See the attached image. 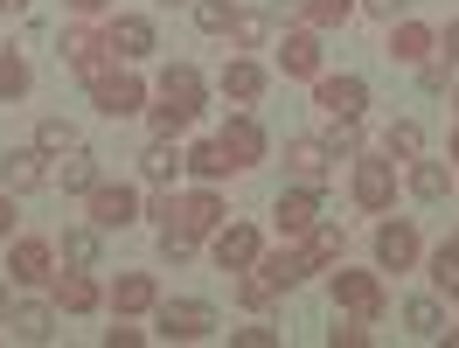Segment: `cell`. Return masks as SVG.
I'll return each mask as SVG.
<instances>
[{
  "instance_id": "1",
  "label": "cell",
  "mask_w": 459,
  "mask_h": 348,
  "mask_svg": "<svg viewBox=\"0 0 459 348\" xmlns=\"http://www.w3.org/2000/svg\"><path fill=\"white\" fill-rule=\"evenodd\" d=\"M195 112H202V70L195 63H168L160 70V105H153V133H188L195 126Z\"/></svg>"
},
{
  "instance_id": "2",
  "label": "cell",
  "mask_w": 459,
  "mask_h": 348,
  "mask_svg": "<svg viewBox=\"0 0 459 348\" xmlns=\"http://www.w3.org/2000/svg\"><path fill=\"white\" fill-rule=\"evenodd\" d=\"M153 327H160V342H209L216 307L209 300H153Z\"/></svg>"
},
{
  "instance_id": "3",
  "label": "cell",
  "mask_w": 459,
  "mask_h": 348,
  "mask_svg": "<svg viewBox=\"0 0 459 348\" xmlns=\"http://www.w3.org/2000/svg\"><path fill=\"white\" fill-rule=\"evenodd\" d=\"M334 307L355 320H383V307H390V292H383V279L376 272H334Z\"/></svg>"
},
{
  "instance_id": "4",
  "label": "cell",
  "mask_w": 459,
  "mask_h": 348,
  "mask_svg": "<svg viewBox=\"0 0 459 348\" xmlns=\"http://www.w3.org/2000/svg\"><path fill=\"white\" fill-rule=\"evenodd\" d=\"M355 203L383 216V209L397 203V161H376V153H355Z\"/></svg>"
},
{
  "instance_id": "5",
  "label": "cell",
  "mask_w": 459,
  "mask_h": 348,
  "mask_svg": "<svg viewBox=\"0 0 459 348\" xmlns=\"http://www.w3.org/2000/svg\"><path fill=\"white\" fill-rule=\"evenodd\" d=\"M63 63H70L84 84H98V77L112 70V42H105V35H91V29H63Z\"/></svg>"
},
{
  "instance_id": "6",
  "label": "cell",
  "mask_w": 459,
  "mask_h": 348,
  "mask_svg": "<svg viewBox=\"0 0 459 348\" xmlns=\"http://www.w3.org/2000/svg\"><path fill=\"white\" fill-rule=\"evenodd\" d=\"M49 153L42 146H14V153H0V188L7 196H35V188H49V168H42Z\"/></svg>"
},
{
  "instance_id": "7",
  "label": "cell",
  "mask_w": 459,
  "mask_h": 348,
  "mask_svg": "<svg viewBox=\"0 0 459 348\" xmlns=\"http://www.w3.org/2000/svg\"><path fill=\"white\" fill-rule=\"evenodd\" d=\"M91 98H98V112H105V118H133L146 105V84H140V77H126V70H105V77L91 84Z\"/></svg>"
},
{
  "instance_id": "8",
  "label": "cell",
  "mask_w": 459,
  "mask_h": 348,
  "mask_svg": "<svg viewBox=\"0 0 459 348\" xmlns=\"http://www.w3.org/2000/svg\"><path fill=\"white\" fill-rule=\"evenodd\" d=\"M251 272H258V279H264V286H272V292H292V286H299V279H314L320 265H314V251L299 244V251H272V258H264V251H258V265H251Z\"/></svg>"
},
{
  "instance_id": "9",
  "label": "cell",
  "mask_w": 459,
  "mask_h": 348,
  "mask_svg": "<svg viewBox=\"0 0 459 348\" xmlns=\"http://www.w3.org/2000/svg\"><path fill=\"white\" fill-rule=\"evenodd\" d=\"M84 203H91V223H98V231H126V223L140 216V196H133V188H118V181H98Z\"/></svg>"
},
{
  "instance_id": "10",
  "label": "cell",
  "mask_w": 459,
  "mask_h": 348,
  "mask_svg": "<svg viewBox=\"0 0 459 348\" xmlns=\"http://www.w3.org/2000/svg\"><path fill=\"white\" fill-rule=\"evenodd\" d=\"M314 105L334 118H362V105H369V84L362 77H314Z\"/></svg>"
},
{
  "instance_id": "11",
  "label": "cell",
  "mask_w": 459,
  "mask_h": 348,
  "mask_svg": "<svg viewBox=\"0 0 459 348\" xmlns=\"http://www.w3.org/2000/svg\"><path fill=\"white\" fill-rule=\"evenodd\" d=\"M272 223H279L286 237H307V231L320 223V188H307V181H299V188H286V196L272 203Z\"/></svg>"
},
{
  "instance_id": "12",
  "label": "cell",
  "mask_w": 459,
  "mask_h": 348,
  "mask_svg": "<svg viewBox=\"0 0 459 348\" xmlns=\"http://www.w3.org/2000/svg\"><path fill=\"white\" fill-rule=\"evenodd\" d=\"M49 265H56V244H42V237H22V244L7 251V279H14V286H42V279H56Z\"/></svg>"
},
{
  "instance_id": "13",
  "label": "cell",
  "mask_w": 459,
  "mask_h": 348,
  "mask_svg": "<svg viewBox=\"0 0 459 348\" xmlns=\"http://www.w3.org/2000/svg\"><path fill=\"white\" fill-rule=\"evenodd\" d=\"M272 49H279V70H286V77H320V29L299 22V29H286V42H272Z\"/></svg>"
},
{
  "instance_id": "14",
  "label": "cell",
  "mask_w": 459,
  "mask_h": 348,
  "mask_svg": "<svg viewBox=\"0 0 459 348\" xmlns=\"http://www.w3.org/2000/svg\"><path fill=\"white\" fill-rule=\"evenodd\" d=\"M418 251H425V244H418V223H383V231H376V265H383V272H411Z\"/></svg>"
},
{
  "instance_id": "15",
  "label": "cell",
  "mask_w": 459,
  "mask_h": 348,
  "mask_svg": "<svg viewBox=\"0 0 459 348\" xmlns=\"http://www.w3.org/2000/svg\"><path fill=\"white\" fill-rule=\"evenodd\" d=\"M431 49H438V35H431L425 22H411V14L390 22V63H411V70H418V63H431Z\"/></svg>"
},
{
  "instance_id": "16",
  "label": "cell",
  "mask_w": 459,
  "mask_h": 348,
  "mask_svg": "<svg viewBox=\"0 0 459 348\" xmlns=\"http://www.w3.org/2000/svg\"><path fill=\"white\" fill-rule=\"evenodd\" d=\"M209 251H216L223 272H251V265H258V231H251V223H230V231H216Z\"/></svg>"
},
{
  "instance_id": "17",
  "label": "cell",
  "mask_w": 459,
  "mask_h": 348,
  "mask_svg": "<svg viewBox=\"0 0 459 348\" xmlns=\"http://www.w3.org/2000/svg\"><path fill=\"white\" fill-rule=\"evenodd\" d=\"M105 42H112L118 63H140L146 49H153V22H146V14H118L112 29H105Z\"/></svg>"
},
{
  "instance_id": "18",
  "label": "cell",
  "mask_w": 459,
  "mask_h": 348,
  "mask_svg": "<svg viewBox=\"0 0 459 348\" xmlns=\"http://www.w3.org/2000/svg\"><path fill=\"white\" fill-rule=\"evenodd\" d=\"M223 146H230V161H237V168H258V161H264V126L251 112H237L223 126Z\"/></svg>"
},
{
  "instance_id": "19",
  "label": "cell",
  "mask_w": 459,
  "mask_h": 348,
  "mask_svg": "<svg viewBox=\"0 0 459 348\" xmlns=\"http://www.w3.org/2000/svg\"><path fill=\"white\" fill-rule=\"evenodd\" d=\"M49 292H56V314H91V307L105 300V292H98V286L84 279V265H70V272H56V286H49Z\"/></svg>"
},
{
  "instance_id": "20",
  "label": "cell",
  "mask_w": 459,
  "mask_h": 348,
  "mask_svg": "<svg viewBox=\"0 0 459 348\" xmlns=\"http://www.w3.org/2000/svg\"><path fill=\"white\" fill-rule=\"evenodd\" d=\"M286 168L307 181V188H320L327 181V168H334V153H327V140H292L286 146Z\"/></svg>"
},
{
  "instance_id": "21",
  "label": "cell",
  "mask_w": 459,
  "mask_h": 348,
  "mask_svg": "<svg viewBox=\"0 0 459 348\" xmlns=\"http://www.w3.org/2000/svg\"><path fill=\"white\" fill-rule=\"evenodd\" d=\"M223 98H237V105H258V98H264V70H258L251 57L223 63Z\"/></svg>"
},
{
  "instance_id": "22",
  "label": "cell",
  "mask_w": 459,
  "mask_h": 348,
  "mask_svg": "<svg viewBox=\"0 0 459 348\" xmlns=\"http://www.w3.org/2000/svg\"><path fill=\"white\" fill-rule=\"evenodd\" d=\"M181 231H188V237H216V231H223V203H216L209 188H195V196L181 203Z\"/></svg>"
},
{
  "instance_id": "23",
  "label": "cell",
  "mask_w": 459,
  "mask_h": 348,
  "mask_svg": "<svg viewBox=\"0 0 459 348\" xmlns=\"http://www.w3.org/2000/svg\"><path fill=\"white\" fill-rule=\"evenodd\" d=\"M153 300H160V292H153V279H146V272H126V279L112 286V314H118V320H126V314H153Z\"/></svg>"
},
{
  "instance_id": "24",
  "label": "cell",
  "mask_w": 459,
  "mask_h": 348,
  "mask_svg": "<svg viewBox=\"0 0 459 348\" xmlns=\"http://www.w3.org/2000/svg\"><path fill=\"white\" fill-rule=\"evenodd\" d=\"M411 196L418 203H446L453 196V168L446 161H411Z\"/></svg>"
},
{
  "instance_id": "25",
  "label": "cell",
  "mask_w": 459,
  "mask_h": 348,
  "mask_svg": "<svg viewBox=\"0 0 459 348\" xmlns=\"http://www.w3.org/2000/svg\"><path fill=\"white\" fill-rule=\"evenodd\" d=\"M7 335H14V342H49V335H56V300H49V307H14V314H7Z\"/></svg>"
},
{
  "instance_id": "26",
  "label": "cell",
  "mask_w": 459,
  "mask_h": 348,
  "mask_svg": "<svg viewBox=\"0 0 459 348\" xmlns=\"http://www.w3.org/2000/svg\"><path fill=\"white\" fill-rule=\"evenodd\" d=\"M230 42H237V49H272V14H258V7L230 14Z\"/></svg>"
},
{
  "instance_id": "27",
  "label": "cell",
  "mask_w": 459,
  "mask_h": 348,
  "mask_svg": "<svg viewBox=\"0 0 459 348\" xmlns=\"http://www.w3.org/2000/svg\"><path fill=\"white\" fill-rule=\"evenodd\" d=\"M98 237H105L98 223H91V231H63V237H56V258H63V265H84V272H91V265H98Z\"/></svg>"
},
{
  "instance_id": "28",
  "label": "cell",
  "mask_w": 459,
  "mask_h": 348,
  "mask_svg": "<svg viewBox=\"0 0 459 348\" xmlns=\"http://www.w3.org/2000/svg\"><path fill=\"white\" fill-rule=\"evenodd\" d=\"M403 327H411L418 342H438V335H446V314H438V300H403Z\"/></svg>"
},
{
  "instance_id": "29",
  "label": "cell",
  "mask_w": 459,
  "mask_h": 348,
  "mask_svg": "<svg viewBox=\"0 0 459 348\" xmlns=\"http://www.w3.org/2000/svg\"><path fill=\"white\" fill-rule=\"evenodd\" d=\"M188 168H195L202 181H223L237 161H230V146H223V140H202V146H188Z\"/></svg>"
},
{
  "instance_id": "30",
  "label": "cell",
  "mask_w": 459,
  "mask_h": 348,
  "mask_svg": "<svg viewBox=\"0 0 459 348\" xmlns=\"http://www.w3.org/2000/svg\"><path fill=\"white\" fill-rule=\"evenodd\" d=\"M181 161H188V153H174V140L160 133V140L140 153V174H146V181H174V168H181Z\"/></svg>"
},
{
  "instance_id": "31",
  "label": "cell",
  "mask_w": 459,
  "mask_h": 348,
  "mask_svg": "<svg viewBox=\"0 0 459 348\" xmlns=\"http://www.w3.org/2000/svg\"><path fill=\"white\" fill-rule=\"evenodd\" d=\"M63 188H70V196H91V188H98V161H91L84 146L63 153Z\"/></svg>"
},
{
  "instance_id": "32",
  "label": "cell",
  "mask_w": 459,
  "mask_h": 348,
  "mask_svg": "<svg viewBox=\"0 0 459 348\" xmlns=\"http://www.w3.org/2000/svg\"><path fill=\"white\" fill-rule=\"evenodd\" d=\"M383 146H390V161H418V153H425V126H418V118H397Z\"/></svg>"
},
{
  "instance_id": "33",
  "label": "cell",
  "mask_w": 459,
  "mask_h": 348,
  "mask_svg": "<svg viewBox=\"0 0 459 348\" xmlns=\"http://www.w3.org/2000/svg\"><path fill=\"white\" fill-rule=\"evenodd\" d=\"M348 14H355V0H307V7H299L307 29H342Z\"/></svg>"
},
{
  "instance_id": "34",
  "label": "cell",
  "mask_w": 459,
  "mask_h": 348,
  "mask_svg": "<svg viewBox=\"0 0 459 348\" xmlns=\"http://www.w3.org/2000/svg\"><path fill=\"white\" fill-rule=\"evenodd\" d=\"M431 286L446 292V300H459V244H446V251H431Z\"/></svg>"
},
{
  "instance_id": "35",
  "label": "cell",
  "mask_w": 459,
  "mask_h": 348,
  "mask_svg": "<svg viewBox=\"0 0 459 348\" xmlns=\"http://www.w3.org/2000/svg\"><path fill=\"white\" fill-rule=\"evenodd\" d=\"M35 146H42V153H70V146H77V126H63V118H42V126H35Z\"/></svg>"
},
{
  "instance_id": "36",
  "label": "cell",
  "mask_w": 459,
  "mask_h": 348,
  "mask_svg": "<svg viewBox=\"0 0 459 348\" xmlns=\"http://www.w3.org/2000/svg\"><path fill=\"white\" fill-rule=\"evenodd\" d=\"M230 292H237V307H251V314H264V307H272V286H264L258 272H237V286H230Z\"/></svg>"
},
{
  "instance_id": "37",
  "label": "cell",
  "mask_w": 459,
  "mask_h": 348,
  "mask_svg": "<svg viewBox=\"0 0 459 348\" xmlns=\"http://www.w3.org/2000/svg\"><path fill=\"white\" fill-rule=\"evenodd\" d=\"M307 251H314V265H334L342 258V231H334V223H314V231H307Z\"/></svg>"
},
{
  "instance_id": "38",
  "label": "cell",
  "mask_w": 459,
  "mask_h": 348,
  "mask_svg": "<svg viewBox=\"0 0 459 348\" xmlns=\"http://www.w3.org/2000/svg\"><path fill=\"white\" fill-rule=\"evenodd\" d=\"M0 98H29V63L14 57V49L0 57Z\"/></svg>"
},
{
  "instance_id": "39",
  "label": "cell",
  "mask_w": 459,
  "mask_h": 348,
  "mask_svg": "<svg viewBox=\"0 0 459 348\" xmlns=\"http://www.w3.org/2000/svg\"><path fill=\"white\" fill-rule=\"evenodd\" d=\"M327 153H334V161H355V153H362V133H355V118H334V133H327Z\"/></svg>"
},
{
  "instance_id": "40",
  "label": "cell",
  "mask_w": 459,
  "mask_h": 348,
  "mask_svg": "<svg viewBox=\"0 0 459 348\" xmlns=\"http://www.w3.org/2000/svg\"><path fill=\"white\" fill-rule=\"evenodd\" d=\"M230 14H237L230 0H195V22H202L209 35H230Z\"/></svg>"
},
{
  "instance_id": "41",
  "label": "cell",
  "mask_w": 459,
  "mask_h": 348,
  "mask_svg": "<svg viewBox=\"0 0 459 348\" xmlns=\"http://www.w3.org/2000/svg\"><path fill=\"white\" fill-rule=\"evenodd\" d=\"M160 258H168V265H188V258H195V237L181 231V223H174V231H160Z\"/></svg>"
},
{
  "instance_id": "42",
  "label": "cell",
  "mask_w": 459,
  "mask_h": 348,
  "mask_svg": "<svg viewBox=\"0 0 459 348\" xmlns=\"http://www.w3.org/2000/svg\"><path fill=\"white\" fill-rule=\"evenodd\" d=\"M362 342H369V320H355V314L342 327H327V348H362Z\"/></svg>"
},
{
  "instance_id": "43",
  "label": "cell",
  "mask_w": 459,
  "mask_h": 348,
  "mask_svg": "<svg viewBox=\"0 0 459 348\" xmlns=\"http://www.w3.org/2000/svg\"><path fill=\"white\" fill-rule=\"evenodd\" d=\"M362 14H376V22H403L411 14V0H355Z\"/></svg>"
},
{
  "instance_id": "44",
  "label": "cell",
  "mask_w": 459,
  "mask_h": 348,
  "mask_svg": "<svg viewBox=\"0 0 459 348\" xmlns=\"http://www.w3.org/2000/svg\"><path fill=\"white\" fill-rule=\"evenodd\" d=\"M146 216H153L160 231H174V223H181V203H174V196H153V209H146Z\"/></svg>"
},
{
  "instance_id": "45",
  "label": "cell",
  "mask_w": 459,
  "mask_h": 348,
  "mask_svg": "<svg viewBox=\"0 0 459 348\" xmlns=\"http://www.w3.org/2000/svg\"><path fill=\"white\" fill-rule=\"evenodd\" d=\"M230 342H237V348H272V342H279V335H272V327H237Z\"/></svg>"
},
{
  "instance_id": "46",
  "label": "cell",
  "mask_w": 459,
  "mask_h": 348,
  "mask_svg": "<svg viewBox=\"0 0 459 348\" xmlns=\"http://www.w3.org/2000/svg\"><path fill=\"white\" fill-rule=\"evenodd\" d=\"M418 84H425V91H446V63H418Z\"/></svg>"
},
{
  "instance_id": "47",
  "label": "cell",
  "mask_w": 459,
  "mask_h": 348,
  "mask_svg": "<svg viewBox=\"0 0 459 348\" xmlns=\"http://www.w3.org/2000/svg\"><path fill=\"white\" fill-rule=\"evenodd\" d=\"M438 57H446V63H459V22H453L446 35H438Z\"/></svg>"
},
{
  "instance_id": "48",
  "label": "cell",
  "mask_w": 459,
  "mask_h": 348,
  "mask_svg": "<svg viewBox=\"0 0 459 348\" xmlns=\"http://www.w3.org/2000/svg\"><path fill=\"white\" fill-rule=\"evenodd\" d=\"M14 231V203H7V188H0V237Z\"/></svg>"
},
{
  "instance_id": "49",
  "label": "cell",
  "mask_w": 459,
  "mask_h": 348,
  "mask_svg": "<svg viewBox=\"0 0 459 348\" xmlns=\"http://www.w3.org/2000/svg\"><path fill=\"white\" fill-rule=\"evenodd\" d=\"M70 7H77V14H105L112 0H70Z\"/></svg>"
},
{
  "instance_id": "50",
  "label": "cell",
  "mask_w": 459,
  "mask_h": 348,
  "mask_svg": "<svg viewBox=\"0 0 459 348\" xmlns=\"http://www.w3.org/2000/svg\"><path fill=\"white\" fill-rule=\"evenodd\" d=\"M0 14H29V0H0Z\"/></svg>"
},
{
  "instance_id": "51",
  "label": "cell",
  "mask_w": 459,
  "mask_h": 348,
  "mask_svg": "<svg viewBox=\"0 0 459 348\" xmlns=\"http://www.w3.org/2000/svg\"><path fill=\"white\" fill-rule=\"evenodd\" d=\"M0 320H7V286H0Z\"/></svg>"
},
{
  "instance_id": "52",
  "label": "cell",
  "mask_w": 459,
  "mask_h": 348,
  "mask_svg": "<svg viewBox=\"0 0 459 348\" xmlns=\"http://www.w3.org/2000/svg\"><path fill=\"white\" fill-rule=\"evenodd\" d=\"M453 161H459V126H453Z\"/></svg>"
},
{
  "instance_id": "53",
  "label": "cell",
  "mask_w": 459,
  "mask_h": 348,
  "mask_svg": "<svg viewBox=\"0 0 459 348\" xmlns=\"http://www.w3.org/2000/svg\"><path fill=\"white\" fill-rule=\"evenodd\" d=\"M160 7H181V0H160Z\"/></svg>"
},
{
  "instance_id": "54",
  "label": "cell",
  "mask_w": 459,
  "mask_h": 348,
  "mask_svg": "<svg viewBox=\"0 0 459 348\" xmlns=\"http://www.w3.org/2000/svg\"><path fill=\"white\" fill-rule=\"evenodd\" d=\"M453 105H459V91H453Z\"/></svg>"
}]
</instances>
